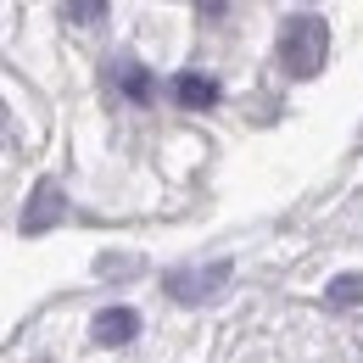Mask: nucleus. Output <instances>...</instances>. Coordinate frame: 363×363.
I'll list each match as a JSON object with an SVG mask.
<instances>
[{
    "instance_id": "4",
    "label": "nucleus",
    "mask_w": 363,
    "mask_h": 363,
    "mask_svg": "<svg viewBox=\"0 0 363 363\" xmlns=\"http://www.w3.org/2000/svg\"><path fill=\"white\" fill-rule=\"evenodd\" d=\"M90 335L101 341V347H123V341H135V335H140V313H135V308H106V313H95Z\"/></svg>"
},
{
    "instance_id": "9",
    "label": "nucleus",
    "mask_w": 363,
    "mask_h": 363,
    "mask_svg": "<svg viewBox=\"0 0 363 363\" xmlns=\"http://www.w3.org/2000/svg\"><path fill=\"white\" fill-rule=\"evenodd\" d=\"M95 269L106 274V279H112V274H118V279H129V274H140V257H101Z\"/></svg>"
},
{
    "instance_id": "6",
    "label": "nucleus",
    "mask_w": 363,
    "mask_h": 363,
    "mask_svg": "<svg viewBox=\"0 0 363 363\" xmlns=\"http://www.w3.org/2000/svg\"><path fill=\"white\" fill-rule=\"evenodd\" d=\"M112 79L123 84L129 101H151V79H145V67H140V62H112Z\"/></svg>"
},
{
    "instance_id": "8",
    "label": "nucleus",
    "mask_w": 363,
    "mask_h": 363,
    "mask_svg": "<svg viewBox=\"0 0 363 363\" xmlns=\"http://www.w3.org/2000/svg\"><path fill=\"white\" fill-rule=\"evenodd\" d=\"M67 17H73V28H95L106 17V0H67Z\"/></svg>"
},
{
    "instance_id": "7",
    "label": "nucleus",
    "mask_w": 363,
    "mask_h": 363,
    "mask_svg": "<svg viewBox=\"0 0 363 363\" xmlns=\"http://www.w3.org/2000/svg\"><path fill=\"white\" fill-rule=\"evenodd\" d=\"M330 302L358 308V302H363V274H341V279H330Z\"/></svg>"
},
{
    "instance_id": "2",
    "label": "nucleus",
    "mask_w": 363,
    "mask_h": 363,
    "mask_svg": "<svg viewBox=\"0 0 363 363\" xmlns=\"http://www.w3.org/2000/svg\"><path fill=\"white\" fill-rule=\"evenodd\" d=\"M229 274H235L229 263H213V269H207V263H196V269H168L162 274V291H168L174 302H213V296L229 285Z\"/></svg>"
},
{
    "instance_id": "1",
    "label": "nucleus",
    "mask_w": 363,
    "mask_h": 363,
    "mask_svg": "<svg viewBox=\"0 0 363 363\" xmlns=\"http://www.w3.org/2000/svg\"><path fill=\"white\" fill-rule=\"evenodd\" d=\"M324 56H330L324 17H285V23H279V62H285V73L313 79L318 67H324Z\"/></svg>"
},
{
    "instance_id": "10",
    "label": "nucleus",
    "mask_w": 363,
    "mask_h": 363,
    "mask_svg": "<svg viewBox=\"0 0 363 363\" xmlns=\"http://www.w3.org/2000/svg\"><path fill=\"white\" fill-rule=\"evenodd\" d=\"M201 11H213V17H218V11H224V0H201Z\"/></svg>"
},
{
    "instance_id": "3",
    "label": "nucleus",
    "mask_w": 363,
    "mask_h": 363,
    "mask_svg": "<svg viewBox=\"0 0 363 363\" xmlns=\"http://www.w3.org/2000/svg\"><path fill=\"white\" fill-rule=\"evenodd\" d=\"M62 213H67L62 184L40 179V184H34V196H28V213H23V235H45V229H56V224H62Z\"/></svg>"
},
{
    "instance_id": "5",
    "label": "nucleus",
    "mask_w": 363,
    "mask_h": 363,
    "mask_svg": "<svg viewBox=\"0 0 363 363\" xmlns=\"http://www.w3.org/2000/svg\"><path fill=\"white\" fill-rule=\"evenodd\" d=\"M174 101L190 106V112H201V106H213V101H218V84H213L207 73H179V79H174Z\"/></svg>"
}]
</instances>
